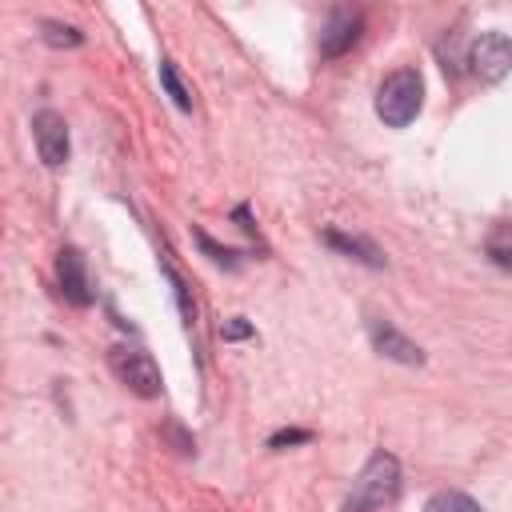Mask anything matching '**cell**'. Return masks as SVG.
<instances>
[{
    "instance_id": "1",
    "label": "cell",
    "mask_w": 512,
    "mask_h": 512,
    "mask_svg": "<svg viewBox=\"0 0 512 512\" xmlns=\"http://www.w3.org/2000/svg\"><path fill=\"white\" fill-rule=\"evenodd\" d=\"M400 496V460L392 452H372L360 476L352 480V492L344 496V512H380Z\"/></svg>"
},
{
    "instance_id": "2",
    "label": "cell",
    "mask_w": 512,
    "mask_h": 512,
    "mask_svg": "<svg viewBox=\"0 0 512 512\" xmlns=\"http://www.w3.org/2000/svg\"><path fill=\"white\" fill-rule=\"evenodd\" d=\"M424 104V80L416 68H396L384 76V84L376 88V116L388 124V128H404L416 120Z\"/></svg>"
},
{
    "instance_id": "3",
    "label": "cell",
    "mask_w": 512,
    "mask_h": 512,
    "mask_svg": "<svg viewBox=\"0 0 512 512\" xmlns=\"http://www.w3.org/2000/svg\"><path fill=\"white\" fill-rule=\"evenodd\" d=\"M108 364H112V372H116V380L128 388V392H136V396H144V400H152V396H160V368H156V360L144 352V348H112L108 352Z\"/></svg>"
},
{
    "instance_id": "4",
    "label": "cell",
    "mask_w": 512,
    "mask_h": 512,
    "mask_svg": "<svg viewBox=\"0 0 512 512\" xmlns=\"http://www.w3.org/2000/svg\"><path fill=\"white\" fill-rule=\"evenodd\" d=\"M468 68L484 80V84H496L508 76L512 68V40L504 32H480L472 44H468Z\"/></svg>"
},
{
    "instance_id": "5",
    "label": "cell",
    "mask_w": 512,
    "mask_h": 512,
    "mask_svg": "<svg viewBox=\"0 0 512 512\" xmlns=\"http://www.w3.org/2000/svg\"><path fill=\"white\" fill-rule=\"evenodd\" d=\"M32 136H36V152L48 168H60L68 160V124H64L60 112H52V108L36 112L32 116Z\"/></svg>"
},
{
    "instance_id": "6",
    "label": "cell",
    "mask_w": 512,
    "mask_h": 512,
    "mask_svg": "<svg viewBox=\"0 0 512 512\" xmlns=\"http://www.w3.org/2000/svg\"><path fill=\"white\" fill-rule=\"evenodd\" d=\"M56 284H60V296L72 308H88L92 304V284H88V268H84L80 248H60V256H56Z\"/></svg>"
},
{
    "instance_id": "7",
    "label": "cell",
    "mask_w": 512,
    "mask_h": 512,
    "mask_svg": "<svg viewBox=\"0 0 512 512\" xmlns=\"http://www.w3.org/2000/svg\"><path fill=\"white\" fill-rule=\"evenodd\" d=\"M360 28H364L360 12H332L320 32V56H344L360 40Z\"/></svg>"
},
{
    "instance_id": "8",
    "label": "cell",
    "mask_w": 512,
    "mask_h": 512,
    "mask_svg": "<svg viewBox=\"0 0 512 512\" xmlns=\"http://www.w3.org/2000/svg\"><path fill=\"white\" fill-rule=\"evenodd\" d=\"M372 344H376V352L388 356V360H400V364H424V352H420L404 332H396L392 324L372 320Z\"/></svg>"
},
{
    "instance_id": "9",
    "label": "cell",
    "mask_w": 512,
    "mask_h": 512,
    "mask_svg": "<svg viewBox=\"0 0 512 512\" xmlns=\"http://www.w3.org/2000/svg\"><path fill=\"white\" fill-rule=\"evenodd\" d=\"M324 244H332L336 252H344V256H352V260H360V264H368V268H384V256H380V248H376V244H368V240H360V236L324 232Z\"/></svg>"
},
{
    "instance_id": "10",
    "label": "cell",
    "mask_w": 512,
    "mask_h": 512,
    "mask_svg": "<svg viewBox=\"0 0 512 512\" xmlns=\"http://www.w3.org/2000/svg\"><path fill=\"white\" fill-rule=\"evenodd\" d=\"M424 512H484L472 496H464V492H452V488H444V492H436V496H428V504H424Z\"/></svg>"
},
{
    "instance_id": "11",
    "label": "cell",
    "mask_w": 512,
    "mask_h": 512,
    "mask_svg": "<svg viewBox=\"0 0 512 512\" xmlns=\"http://www.w3.org/2000/svg\"><path fill=\"white\" fill-rule=\"evenodd\" d=\"M160 84H164V92L172 96V104H176L180 112H192V92H188V88H184V80L176 76L172 60H160Z\"/></svg>"
},
{
    "instance_id": "12",
    "label": "cell",
    "mask_w": 512,
    "mask_h": 512,
    "mask_svg": "<svg viewBox=\"0 0 512 512\" xmlns=\"http://www.w3.org/2000/svg\"><path fill=\"white\" fill-rule=\"evenodd\" d=\"M40 32H44V40L52 44V48H76L84 36H80V28H72V24H60V20H44L40 24Z\"/></svg>"
},
{
    "instance_id": "13",
    "label": "cell",
    "mask_w": 512,
    "mask_h": 512,
    "mask_svg": "<svg viewBox=\"0 0 512 512\" xmlns=\"http://www.w3.org/2000/svg\"><path fill=\"white\" fill-rule=\"evenodd\" d=\"M488 256H492L496 264L512 268V224H504V228L492 232V240H488Z\"/></svg>"
},
{
    "instance_id": "14",
    "label": "cell",
    "mask_w": 512,
    "mask_h": 512,
    "mask_svg": "<svg viewBox=\"0 0 512 512\" xmlns=\"http://www.w3.org/2000/svg\"><path fill=\"white\" fill-rule=\"evenodd\" d=\"M196 240H200V248H204V252H208V256H212L216 264H224V268H236V264H240V260H236L240 252H232V248H220V244H216L212 236H204V232H196Z\"/></svg>"
},
{
    "instance_id": "15",
    "label": "cell",
    "mask_w": 512,
    "mask_h": 512,
    "mask_svg": "<svg viewBox=\"0 0 512 512\" xmlns=\"http://www.w3.org/2000/svg\"><path fill=\"white\" fill-rule=\"evenodd\" d=\"M168 280H172V288H176V300H180V316H184V324L192 328L196 324V304H192V296H188V288H184V280L168 268Z\"/></svg>"
},
{
    "instance_id": "16",
    "label": "cell",
    "mask_w": 512,
    "mask_h": 512,
    "mask_svg": "<svg viewBox=\"0 0 512 512\" xmlns=\"http://www.w3.org/2000/svg\"><path fill=\"white\" fill-rule=\"evenodd\" d=\"M248 336H252V324L244 316H232L220 324V340H248Z\"/></svg>"
},
{
    "instance_id": "17",
    "label": "cell",
    "mask_w": 512,
    "mask_h": 512,
    "mask_svg": "<svg viewBox=\"0 0 512 512\" xmlns=\"http://www.w3.org/2000/svg\"><path fill=\"white\" fill-rule=\"evenodd\" d=\"M304 440H312V432H308V428H280V432H272L268 448H284V444H304Z\"/></svg>"
}]
</instances>
